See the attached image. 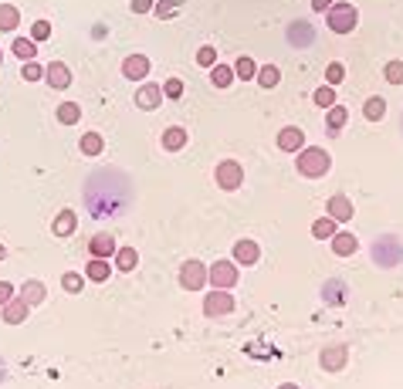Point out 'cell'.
Here are the masks:
<instances>
[{"label":"cell","mask_w":403,"mask_h":389,"mask_svg":"<svg viewBox=\"0 0 403 389\" xmlns=\"http://www.w3.org/2000/svg\"><path fill=\"white\" fill-rule=\"evenodd\" d=\"M295 166H299L302 176L319 180V176H326L329 169H332V156H329L322 146H305V149L295 153Z\"/></svg>","instance_id":"obj_1"},{"label":"cell","mask_w":403,"mask_h":389,"mask_svg":"<svg viewBox=\"0 0 403 389\" xmlns=\"http://www.w3.org/2000/svg\"><path fill=\"white\" fill-rule=\"evenodd\" d=\"M326 24H329V31H335V34H349V31H356V24H359V10H356L353 3H346V0H335L326 10Z\"/></svg>","instance_id":"obj_2"},{"label":"cell","mask_w":403,"mask_h":389,"mask_svg":"<svg viewBox=\"0 0 403 389\" xmlns=\"http://www.w3.org/2000/svg\"><path fill=\"white\" fill-rule=\"evenodd\" d=\"M214 180H217V186H221V190L234 193V190H241V183H244V166H241L237 159H224V163H217Z\"/></svg>","instance_id":"obj_3"},{"label":"cell","mask_w":403,"mask_h":389,"mask_svg":"<svg viewBox=\"0 0 403 389\" xmlns=\"http://www.w3.org/2000/svg\"><path fill=\"white\" fill-rule=\"evenodd\" d=\"M207 281H210L214 288H224V291H230V288L241 281L237 264H234V260H217L214 267H207Z\"/></svg>","instance_id":"obj_4"},{"label":"cell","mask_w":403,"mask_h":389,"mask_svg":"<svg viewBox=\"0 0 403 389\" xmlns=\"http://www.w3.org/2000/svg\"><path fill=\"white\" fill-rule=\"evenodd\" d=\"M234 295L230 291H224V288H214L207 298H203V315L207 318H221V315H230L234 311Z\"/></svg>","instance_id":"obj_5"},{"label":"cell","mask_w":403,"mask_h":389,"mask_svg":"<svg viewBox=\"0 0 403 389\" xmlns=\"http://www.w3.org/2000/svg\"><path fill=\"white\" fill-rule=\"evenodd\" d=\"M203 285H207V267H203L200 260H187V264L180 267V288L200 291Z\"/></svg>","instance_id":"obj_6"},{"label":"cell","mask_w":403,"mask_h":389,"mask_svg":"<svg viewBox=\"0 0 403 389\" xmlns=\"http://www.w3.org/2000/svg\"><path fill=\"white\" fill-rule=\"evenodd\" d=\"M159 102H163V85H156V81H143V85L136 88V108L152 112V108H159Z\"/></svg>","instance_id":"obj_7"},{"label":"cell","mask_w":403,"mask_h":389,"mask_svg":"<svg viewBox=\"0 0 403 389\" xmlns=\"http://www.w3.org/2000/svg\"><path fill=\"white\" fill-rule=\"evenodd\" d=\"M326 213L335 220V224H346V220H353L356 217V207H353V200H349L346 193H335V197H329Z\"/></svg>","instance_id":"obj_8"},{"label":"cell","mask_w":403,"mask_h":389,"mask_svg":"<svg viewBox=\"0 0 403 389\" xmlns=\"http://www.w3.org/2000/svg\"><path fill=\"white\" fill-rule=\"evenodd\" d=\"M373 258H377V264H383V267H393L397 260H400V244H397V237H383V240H377V247H373Z\"/></svg>","instance_id":"obj_9"},{"label":"cell","mask_w":403,"mask_h":389,"mask_svg":"<svg viewBox=\"0 0 403 389\" xmlns=\"http://www.w3.org/2000/svg\"><path fill=\"white\" fill-rule=\"evenodd\" d=\"M278 149L281 153H299L305 149V132L299 126H285V129L278 132Z\"/></svg>","instance_id":"obj_10"},{"label":"cell","mask_w":403,"mask_h":389,"mask_svg":"<svg viewBox=\"0 0 403 389\" xmlns=\"http://www.w3.org/2000/svg\"><path fill=\"white\" fill-rule=\"evenodd\" d=\"M123 75L129 81H143V78L150 75V58L146 54H129L126 61H123Z\"/></svg>","instance_id":"obj_11"},{"label":"cell","mask_w":403,"mask_h":389,"mask_svg":"<svg viewBox=\"0 0 403 389\" xmlns=\"http://www.w3.org/2000/svg\"><path fill=\"white\" fill-rule=\"evenodd\" d=\"M45 78H48L51 88H58V92H65V88L72 85V72H68L65 61H51L48 68H45Z\"/></svg>","instance_id":"obj_12"},{"label":"cell","mask_w":403,"mask_h":389,"mask_svg":"<svg viewBox=\"0 0 403 389\" xmlns=\"http://www.w3.org/2000/svg\"><path fill=\"white\" fill-rule=\"evenodd\" d=\"M329 240H332V251H335L339 258H353L356 251H359V240H356V233H349V231H335Z\"/></svg>","instance_id":"obj_13"},{"label":"cell","mask_w":403,"mask_h":389,"mask_svg":"<svg viewBox=\"0 0 403 389\" xmlns=\"http://www.w3.org/2000/svg\"><path fill=\"white\" fill-rule=\"evenodd\" d=\"M258 258H261V247H258L254 240H237V244H234V264L251 267V264H258Z\"/></svg>","instance_id":"obj_14"},{"label":"cell","mask_w":403,"mask_h":389,"mask_svg":"<svg viewBox=\"0 0 403 389\" xmlns=\"http://www.w3.org/2000/svg\"><path fill=\"white\" fill-rule=\"evenodd\" d=\"M27 311H31V305H27L24 298H10L3 305V322L7 325H21V322H27Z\"/></svg>","instance_id":"obj_15"},{"label":"cell","mask_w":403,"mask_h":389,"mask_svg":"<svg viewBox=\"0 0 403 389\" xmlns=\"http://www.w3.org/2000/svg\"><path fill=\"white\" fill-rule=\"evenodd\" d=\"M75 227H78V213H75V210H61V213L54 217V224H51L54 237H72Z\"/></svg>","instance_id":"obj_16"},{"label":"cell","mask_w":403,"mask_h":389,"mask_svg":"<svg viewBox=\"0 0 403 389\" xmlns=\"http://www.w3.org/2000/svg\"><path fill=\"white\" fill-rule=\"evenodd\" d=\"M116 237L112 233H95L92 237V244H88V251H92V258H112L116 254Z\"/></svg>","instance_id":"obj_17"},{"label":"cell","mask_w":403,"mask_h":389,"mask_svg":"<svg viewBox=\"0 0 403 389\" xmlns=\"http://www.w3.org/2000/svg\"><path fill=\"white\" fill-rule=\"evenodd\" d=\"M109 274H112V264H109V258H92L88 264H85V278L88 281H109Z\"/></svg>","instance_id":"obj_18"},{"label":"cell","mask_w":403,"mask_h":389,"mask_svg":"<svg viewBox=\"0 0 403 389\" xmlns=\"http://www.w3.org/2000/svg\"><path fill=\"white\" fill-rule=\"evenodd\" d=\"M346 359H349V349H346V345H332V349L322 352V369L335 372V369H342V365H346Z\"/></svg>","instance_id":"obj_19"},{"label":"cell","mask_w":403,"mask_h":389,"mask_svg":"<svg viewBox=\"0 0 403 389\" xmlns=\"http://www.w3.org/2000/svg\"><path fill=\"white\" fill-rule=\"evenodd\" d=\"M187 142H190V135H187V129H180V126H170V129L163 132V149H166V153H180Z\"/></svg>","instance_id":"obj_20"},{"label":"cell","mask_w":403,"mask_h":389,"mask_svg":"<svg viewBox=\"0 0 403 389\" xmlns=\"http://www.w3.org/2000/svg\"><path fill=\"white\" fill-rule=\"evenodd\" d=\"M21 298H24L27 305L34 308V305H41V301L48 298V288L41 285V281H34V278H31V281H24V285H21Z\"/></svg>","instance_id":"obj_21"},{"label":"cell","mask_w":403,"mask_h":389,"mask_svg":"<svg viewBox=\"0 0 403 389\" xmlns=\"http://www.w3.org/2000/svg\"><path fill=\"white\" fill-rule=\"evenodd\" d=\"M116 271H136V264H139V254H136V247H116Z\"/></svg>","instance_id":"obj_22"},{"label":"cell","mask_w":403,"mask_h":389,"mask_svg":"<svg viewBox=\"0 0 403 389\" xmlns=\"http://www.w3.org/2000/svg\"><path fill=\"white\" fill-rule=\"evenodd\" d=\"M78 149H81V156H102V149H105L102 132H85L81 142H78Z\"/></svg>","instance_id":"obj_23"},{"label":"cell","mask_w":403,"mask_h":389,"mask_svg":"<svg viewBox=\"0 0 403 389\" xmlns=\"http://www.w3.org/2000/svg\"><path fill=\"white\" fill-rule=\"evenodd\" d=\"M21 27V10L14 3H0V31H17Z\"/></svg>","instance_id":"obj_24"},{"label":"cell","mask_w":403,"mask_h":389,"mask_svg":"<svg viewBox=\"0 0 403 389\" xmlns=\"http://www.w3.org/2000/svg\"><path fill=\"white\" fill-rule=\"evenodd\" d=\"M54 115H58V122H61V126H75L78 119H81V105H78V102H61Z\"/></svg>","instance_id":"obj_25"},{"label":"cell","mask_w":403,"mask_h":389,"mask_svg":"<svg viewBox=\"0 0 403 389\" xmlns=\"http://www.w3.org/2000/svg\"><path fill=\"white\" fill-rule=\"evenodd\" d=\"M329 115H326V122H329V132H339L346 122H349V108H342V105L335 102L332 108H326Z\"/></svg>","instance_id":"obj_26"},{"label":"cell","mask_w":403,"mask_h":389,"mask_svg":"<svg viewBox=\"0 0 403 389\" xmlns=\"http://www.w3.org/2000/svg\"><path fill=\"white\" fill-rule=\"evenodd\" d=\"M10 51L17 54L21 61H34V58H38V44H34L31 38H14V44H10Z\"/></svg>","instance_id":"obj_27"},{"label":"cell","mask_w":403,"mask_h":389,"mask_svg":"<svg viewBox=\"0 0 403 389\" xmlns=\"http://www.w3.org/2000/svg\"><path fill=\"white\" fill-rule=\"evenodd\" d=\"M210 81H214L217 88H230V85H234V68H230V65H221V61H217V65L210 68Z\"/></svg>","instance_id":"obj_28"},{"label":"cell","mask_w":403,"mask_h":389,"mask_svg":"<svg viewBox=\"0 0 403 389\" xmlns=\"http://www.w3.org/2000/svg\"><path fill=\"white\" fill-rule=\"evenodd\" d=\"M254 81H258L261 88H275L278 81H281V72H278L275 65H261V68H258V75H254Z\"/></svg>","instance_id":"obj_29"},{"label":"cell","mask_w":403,"mask_h":389,"mask_svg":"<svg viewBox=\"0 0 403 389\" xmlns=\"http://www.w3.org/2000/svg\"><path fill=\"white\" fill-rule=\"evenodd\" d=\"M335 231H339V224H335L329 213H326V217H319V220L312 224V237H319V240H329Z\"/></svg>","instance_id":"obj_30"},{"label":"cell","mask_w":403,"mask_h":389,"mask_svg":"<svg viewBox=\"0 0 403 389\" xmlns=\"http://www.w3.org/2000/svg\"><path fill=\"white\" fill-rule=\"evenodd\" d=\"M230 68H234V75L244 78V81H251V78L258 75V65H254V58H248V54H241V58H237Z\"/></svg>","instance_id":"obj_31"},{"label":"cell","mask_w":403,"mask_h":389,"mask_svg":"<svg viewBox=\"0 0 403 389\" xmlns=\"http://www.w3.org/2000/svg\"><path fill=\"white\" fill-rule=\"evenodd\" d=\"M363 115H366L370 122H379V119L386 115V102H383L379 95H373V99H366V105H363Z\"/></svg>","instance_id":"obj_32"},{"label":"cell","mask_w":403,"mask_h":389,"mask_svg":"<svg viewBox=\"0 0 403 389\" xmlns=\"http://www.w3.org/2000/svg\"><path fill=\"white\" fill-rule=\"evenodd\" d=\"M61 288H65L68 295H78V291L85 288V274H81V271H65V274H61Z\"/></svg>","instance_id":"obj_33"},{"label":"cell","mask_w":403,"mask_h":389,"mask_svg":"<svg viewBox=\"0 0 403 389\" xmlns=\"http://www.w3.org/2000/svg\"><path fill=\"white\" fill-rule=\"evenodd\" d=\"M383 78H386L390 85H403V61H400V58L386 61V68H383Z\"/></svg>","instance_id":"obj_34"},{"label":"cell","mask_w":403,"mask_h":389,"mask_svg":"<svg viewBox=\"0 0 403 389\" xmlns=\"http://www.w3.org/2000/svg\"><path fill=\"white\" fill-rule=\"evenodd\" d=\"M312 99H315L319 108H332V105H335V88H332V85H322V88H315Z\"/></svg>","instance_id":"obj_35"},{"label":"cell","mask_w":403,"mask_h":389,"mask_svg":"<svg viewBox=\"0 0 403 389\" xmlns=\"http://www.w3.org/2000/svg\"><path fill=\"white\" fill-rule=\"evenodd\" d=\"M342 78H346V65H342V61H332V65L326 68V81L332 85V88H335Z\"/></svg>","instance_id":"obj_36"},{"label":"cell","mask_w":403,"mask_h":389,"mask_svg":"<svg viewBox=\"0 0 403 389\" xmlns=\"http://www.w3.org/2000/svg\"><path fill=\"white\" fill-rule=\"evenodd\" d=\"M197 65H203V68H214V65H217V48H214V44H203L200 51H197Z\"/></svg>","instance_id":"obj_37"},{"label":"cell","mask_w":403,"mask_h":389,"mask_svg":"<svg viewBox=\"0 0 403 389\" xmlns=\"http://www.w3.org/2000/svg\"><path fill=\"white\" fill-rule=\"evenodd\" d=\"M163 99H183V81L180 78H170V81H163Z\"/></svg>","instance_id":"obj_38"},{"label":"cell","mask_w":403,"mask_h":389,"mask_svg":"<svg viewBox=\"0 0 403 389\" xmlns=\"http://www.w3.org/2000/svg\"><path fill=\"white\" fill-rule=\"evenodd\" d=\"M21 78H24V81H41V78H45V68H41L38 61H24V68H21Z\"/></svg>","instance_id":"obj_39"},{"label":"cell","mask_w":403,"mask_h":389,"mask_svg":"<svg viewBox=\"0 0 403 389\" xmlns=\"http://www.w3.org/2000/svg\"><path fill=\"white\" fill-rule=\"evenodd\" d=\"M152 10H156V17H173L180 10V0H159V3H152Z\"/></svg>","instance_id":"obj_40"},{"label":"cell","mask_w":403,"mask_h":389,"mask_svg":"<svg viewBox=\"0 0 403 389\" xmlns=\"http://www.w3.org/2000/svg\"><path fill=\"white\" fill-rule=\"evenodd\" d=\"M48 38H51L48 21H34V24H31V41H34V44H38V41H48Z\"/></svg>","instance_id":"obj_41"},{"label":"cell","mask_w":403,"mask_h":389,"mask_svg":"<svg viewBox=\"0 0 403 389\" xmlns=\"http://www.w3.org/2000/svg\"><path fill=\"white\" fill-rule=\"evenodd\" d=\"M299 34H302V41H312V34H308V24H305V21H295V24H292V41H295Z\"/></svg>","instance_id":"obj_42"},{"label":"cell","mask_w":403,"mask_h":389,"mask_svg":"<svg viewBox=\"0 0 403 389\" xmlns=\"http://www.w3.org/2000/svg\"><path fill=\"white\" fill-rule=\"evenodd\" d=\"M10 298H14V285H10V281H0V308H3Z\"/></svg>","instance_id":"obj_43"},{"label":"cell","mask_w":403,"mask_h":389,"mask_svg":"<svg viewBox=\"0 0 403 389\" xmlns=\"http://www.w3.org/2000/svg\"><path fill=\"white\" fill-rule=\"evenodd\" d=\"M152 3L156 0H132V14H146V10H152Z\"/></svg>","instance_id":"obj_44"},{"label":"cell","mask_w":403,"mask_h":389,"mask_svg":"<svg viewBox=\"0 0 403 389\" xmlns=\"http://www.w3.org/2000/svg\"><path fill=\"white\" fill-rule=\"evenodd\" d=\"M329 295H332L329 301H332V305H339V301H342V298H339V295H342V285H339V281H332V285H329Z\"/></svg>","instance_id":"obj_45"},{"label":"cell","mask_w":403,"mask_h":389,"mask_svg":"<svg viewBox=\"0 0 403 389\" xmlns=\"http://www.w3.org/2000/svg\"><path fill=\"white\" fill-rule=\"evenodd\" d=\"M332 3H335V0H312V7H315L319 14H326V10L332 7Z\"/></svg>","instance_id":"obj_46"},{"label":"cell","mask_w":403,"mask_h":389,"mask_svg":"<svg viewBox=\"0 0 403 389\" xmlns=\"http://www.w3.org/2000/svg\"><path fill=\"white\" fill-rule=\"evenodd\" d=\"M278 389H302V386H299V383H281Z\"/></svg>","instance_id":"obj_47"},{"label":"cell","mask_w":403,"mask_h":389,"mask_svg":"<svg viewBox=\"0 0 403 389\" xmlns=\"http://www.w3.org/2000/svg\"><path fill=\"white\" fill-rule=\"evenodd\" d=\"M7 258V247H3V244H0V260Z\"/></svg>","instance_id":"obj_48"},{"label":"cell","mask_w":403,"mask_h":389,"mask_svg":"<svg viewBox=\"0 0 403 389\" xmlns=\"http://www.w3.org/2000/svg\"><path fill=\"white\" fill-rule=\"evenodd\" d=\"M0 58H3V54H0Z\"/></svg>","instance_id":"obj_49"}]
</instances>
